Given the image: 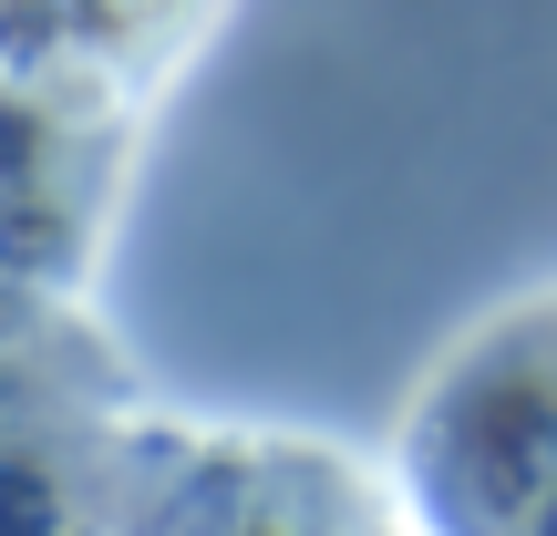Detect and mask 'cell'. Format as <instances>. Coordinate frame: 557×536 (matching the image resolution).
I'll return each mask as SVG.
<instances>
[{
	"label": "cell",
	"mask_w": 557,
	"mask_h": 536,
	"mask_svg": "<svg viewBox=\"0 0 557 536\" xmlns=\"http://www.w3.org/2000/svg\"><path fill=\"white\" fill-rule=\"evenodd\" d=\"M403 485L434 536H527L557 496V299L485 320L403 423Z\"/></svg>",
	"instance_id": "1"
}]
</instances>
